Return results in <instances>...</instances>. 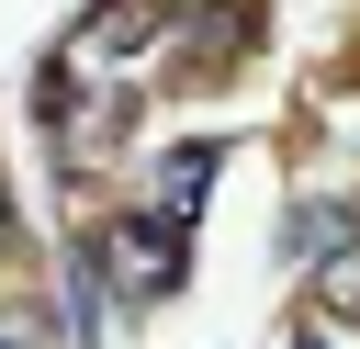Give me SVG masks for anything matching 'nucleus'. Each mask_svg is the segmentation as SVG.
Listing matches in <instances>:
<instances>
[{
    "mask_svg": "<svg viewBox=\"0 0 360 349\" xmlns=\"http://www.w3.org/2000/svg\"><path fill=\"white\" fill-rule=\"evenodd\" d=\"M101 270H112V293H169L180 281V225L158 203L124 214V225H101Z\"/></svg>",
    "mask_w": 360,
    "mask_h": 349,
    "instance_id": "f257e3e1",
    "label": "nucleus"
},
{
    "mask_svg": "<svg viewBox=\"0 0 360 349\" xmlns=\"http://www.w3.org/2000/svg\"><path fill=\"white\" fill-rule=\"evenodd\" d=\"M0 236H11V214H0Z\"/></svg>",
    "mask_w": 360,
    "mask_h": 349,
    "instance_id": "20e7f679",
    "label": "nucleus"
},
{
    "mask_svg": "<svg viewBox=\"0 0 360 349\" xmlns=\"http://www.w3.org/2000/svg\"><path fill=\"white\" fill-rule=\"evenodd\" d=\"M202 180H214V146H180V158H169V169H158V214H169V225H180V214H191V191H202Z\"/></svg>",
    "mask_w": 360,
    "mask_h": 349,
    "instance_id": "f03ea898",
    "label": "nucleus"
},
{
    "mask_svg": "<svg viewBox=\"0 0 360 349\" xmlns=\"http://www.w3.org/2000/svg\"><path fill=\"white\" fill-rule=\"evenodd\" d=\"M304 349H326V338H304Z\"/></svg>",
    "mask_w": 360,
    "mask_h": 349,
    "instance_id": "7ed1b4c3",
    "label": "nucleus"
}]
</instances>
